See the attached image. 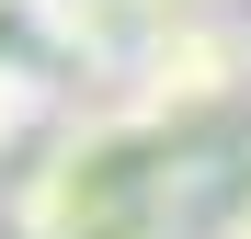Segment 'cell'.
Listing matches in <instances>:
<instances>
[{
    "label": "cell",
    "instance_id": "cell-1",
    "mask_svg": "<svg viewBox=\"0 0 251 239\" xmlns=\"http://www.w3.org/2000/svg\"><path fill=\"white\" fill-rule=\"evenodd\" d=\"M126 80H137V103L160 126H194V114H217V103L251 91V23L228 0L160 12V23H137V46H126Z\"/></svg>",
    "mask_w": 251,
    "mask_h": 239
},
{
    "label": "cell",
    "instance_id": "cell-2",
    "mask_svg": "<svg viewBox=\"0 0 251 239\" xmlns=\"http://www.w3.org/2000/svg\"><path fill=\"white\" fill-rule=\"evenodd\" d=\"M217 182V159H172V182L160 194H126V205H92V217H69L46 239H194V194Z\"/></svg>",
    "mask_w": 251,
    "mask_h": 239
},
{
    "label": "cell",
    "instance_id": "cell-3",
    "mask_svg": "<svg viewBox=\"0 0 251 239\" xmlns=\"http://www.w3.org/2000/svg\"><path fill=\"white\" fill-rule=\"evenodd\" d=\"M23 23L46 34L57 57H80V68H114L137 46V12H126V0H23Z\"/></svg>",
    "mask_w": 251,
    "mask_h": 239
},
{
    "label": "cell",
    "instance_id": "cell-4",
    "mask_svg": "<svg viewBox=\"0 0 251 239\" xmlns=\"http://www.w3.org/2000/svg\"><path fill=\"white\" fill-rule=\"evenodd\" d=\"M46 103H57V80H46V68H34V57H0V159H23V148H34Z\"/></svg>",
    "mask_w": 251,
    "mask_h": 239
},
{
    "label": "cell",
    "instance_id": "cell-5",
    "mask_svg": "<svg viewBox=\"0 0 251 239\" xmlns=\"http://www.w3.org/2000/svg\"><path fill=\"white\" fill-rule=\"evenodd\" d=\"M0 57H23V0H0Z\"/></svg>",
    "mask_w": 251,
    "mask_h": 239
},
{
    "label": "cell",
    "instance_id": "cell-6",
    "mask_svg": "<svg viewBox=\"0 0 251 239\" xmlns=\"http://www.w3.org/2000/svg\"><path fill=\"white\" fill-rule=\"evenodd\" d=\"M126 12H137V23H160V12H205V0H126Z\"/></svg>",
    "mask_w": 251,
    "mask_h": 239
},
{
    "label": "cell",
    "instance_id": "cell-7",
    "mask_svg": "<svg viewBox=\"0 0 251 239\" xmlns=\"http://www.w3.org/2000/svg\"><path fill=\"white\" fill-rule=\"evenodd\" d=\"M217 239H251V194H240V205H228V228H217Z\"/></svg>",
    "mask_w": 251,
    "mask_h": 239
}]
</instances>
